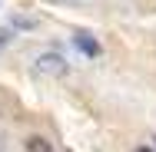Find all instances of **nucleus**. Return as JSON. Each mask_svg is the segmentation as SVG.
<instances>
[{
  "mask_svg": "<svg viewBox=\"0 0 156 152\" xmlns=\"http://www.w3.org/2000/svg\"><path fill=\"white\" fill-rule=\"evenodd\" d=\"M33 66H37V73L53 76V79H60V76H66V73H70V63H66V56H63V53H57V50L40 53V56L33 60Z\"/></svg>",
  "mask_w": 156,
  "mask_h": 152,
  "instance_id": "nucleus-1",
  "label": "nucleus"
},
{
  "mask_svg": "<svg viewBox=\"0 0 156 152\" xmlns=\"http://www.w3.org/2000/svg\"><path fill=\"white\" fill-rule=\"evenodd\" d=\"M73 46H76V50H80L83 56H90V60L103 53L100 40H96V36H90V33H73Z\"/></svg>",
  "mask_w": 156,
  "mask_h": 152,
  "instance_id": "nucleus-2",
  "label": "nucleus"
},
{
  "mask_svg": "<svg viewBox=\"0 0 156 152\" xmlns=\"http://www.w3.org/2000/svg\"><path fill=\"white\" fill-rule=\"evenodd\" d=\"M27 152H53V146H50V139L47 136H27Z\"/></svg>",
  "mask_w": 156,
  "mask_h": 152,
  "instance_id": "nucleus-3",
  "label": "nucleus"
},
{
  "mask_svg": "<svg viewBox=\"0 0 156 152\" xmlns=\"http://www.w3.org/2000/svg\"><path fill=\"white\" fill-rule=\"evenodd\" d=\"M13 27H23V30H30V27H37V23H33V20H27V17H17V20H13Z\"/></svg>",
  "mask_w": 156,
  "mask_h": 152,
  "instance_id": "nucleus-4",
  "label": "nucleus"
},
{
  "mask_svg": "<svg viewBox=\"0 0 156 152\" xmlns=\"http://www.w3.org/2000/svg\"><path fill=\"white\" fill-rule=\"evenodd\" d=\"M133 152H153V146H136Z\"/></svg>",
  "mask_w": 156,
  "mask_h": 152,
  "instance_id": "nucleus-5",
  "label": "nucleus"
},
{
  "mask_svg": "<svg viewBox=\"0 0 156 152\" xmlns=\"http://www.w3.org/2000/svg\"><path fill=\"white\" fill-rule=\"evenodd\" d=\"M153 142H156V139H153Z\"/></svg>",
  "mask_w": 156,
  "mask_h": 152,
  "instance_id": "nucleus-6",
  "label": "nucleus"
}]
</instances>
